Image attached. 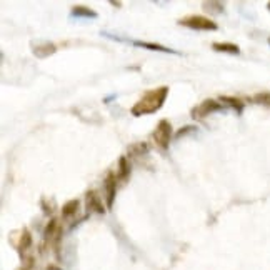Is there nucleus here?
I'll use <instances>...</instances> for the list:
<instances>
[{
    "label": "nucleus",
    "instance_id": "13",
    "mask_svg": "<svg viewBox=\"0 0 270 270\" xmlns=\"http://www.w3.org/2000/svg\"><path fill=\"white\" fill-rule=\"evenodd\" d=\"M30 244H32V237H30L29 232L24 230L22 232V240H20V252H25L27 248L30 247Z\"/></svg>",
    "mask_w": 270,
    "mask_h": 270
},
{
    "label": "nucleus",
    "instance_id": "6",
    "mask_svg": "<svg viewBox=\"0 0 270 270\" xmlns=\"http://www.w3.org/2000/svg\"><path fill=\"white\" fill-rule=\"evenodd\" d=\"M115 192H117V182H115V175L109 174L105 179V193H107V205L112 207L113 204V197H115Z\"/></svg>",
    "mask_w": 270,
    "mask_h": 270
},
{
    "label": "nucleus",
    "instance_id": "14",
    "mask_svg": "<svg viewBox=\"0 0 270 270\" xmlns=\"http://www.w3.org/2000/svg\"><path fill=\"white\" fill-rule=\"evenodd\" d=\"M222 100L227 102V104H229V105L235 107L237 112H242V109H244V104H242V102H240L239 99H234V97H222Z\"/></svg>",
    "mask_w": 270,
    "mask_h": 270
},
{
    "label": "nucleus",
    "instance_id": "3",
    "mask_svg": "<svg viewBox=\"0 0 270 270\" xmlns=\"http://www.w3.org/2000/svg\"><path fill=\"white\" fill-rule=\"evenodd\" d=\"M182 25L190 27V29L195 30H215L217 29V24L214 20H210L207 17H202V15H190V17H185L180 20Z\"/></svg>",
    "mask_w": 270,
    "mask_h": 270
},
{
    "label": "nucleus",
    "instance_id": "17",
    "mask_svg": "<svg viewBox=\"0 0 270 270\" xmlns=\"http://www.w3.org/2000/svg\"><path fill=\"white\" fill-rule=\"evenodd\" d=\"M135 45H139V47H147V48H150V50H162V52H167V50H169V48H165V47H162V45L147 44V42H135Z\"/></svg>",
    "mask_w": 270,
    "mask_h": 270
},
{
    "label": "nucleus",
    "instance_id": "15",
    "mask_svg": "<svg viewBox=\"0 0 270 270\" xmlns=\"http://www.w3.org/2000/svg\"><path fill=\"white\" fill-rule=\"evenodd\" d=\"M72 14L74 15H84V17H95V12H92V10L85 9V7H74Z\"/></svg>",
    "mask_w": 270,
    "mask_h": 270
},
{
    "label": "nucleus",
    "instance_id": "16",
    "mask_svg": "<svg viewBox=\"0 0 270 270\" xmlns=\"http://www.w3.org/2000/svg\"><path fill=\"white\" fill-rule=\"evenodd\" d=\"M55 229H57V220H50V224L47 225V229H45V232H44L45 240L52 239L53 234H55Z\"/></svg>",
    "mask_w": 270,
    "mask_h": 270
},
{
    "label": "nucleus",
    "instance_id": "4",
    "mask_svg": "<svg viewBox=\"0 0 270 270\" xmlns=\"http://www.w3.org/2000/svg\"><path fill=\"white\" fill-rule=\"evenodd\" d=\"M220 109H222V104H219V102H215V100H205V102H202V104L197 107V109L192 110V115L197 117V118H202V117L210 115V113L217 112V110H220Z\"/></svg>",
    "mask_w": 270,
    "mask_h": 270
},
{
    "label": "nucleus",
    "instance_id": "7",
    "mask_svg": "<svg viewBox=\"0 0 270 270\" xmlns=\"http://www.w3.org/2000/svg\"><path fill=\"white\" fill-rule=\"evenodd\" d=\"M55 45L53 44H48V42H45V44H42V45H35L34 48V53L37 57H40V58H45L48 55H52V53H55Z\"/></svg>",
    "mask_w": 270,
    "mask_h": 270
},
{
    "label": "nucleus",
    "instance_id": "18",
    "mask_svg": "<svg viewBox=\"0 0 270 270\" xmlns=\"http://www.w3.org/2000/svg\"><path fill=\"white\" fill-rule=\"evenodd\" d=\"M268 44H270V39H268Z\"/></svg>",
    "mask_w": 270,
    "mask_h": 270
},
{
    "label": "nucleus",
    "instance_id": "12",
    "mask_svg": "<svg viewBox=\"0 0 270 270\" xmlns=\"http://www.w3.org/2000/svg\"><path fill=\"white\" fill-rule=\"evenodd\" d=\"M253 100H255L257 104L270 107V92H262V94H257L255 97H253Z\"/></svg>",
    "mask_w": 270,
    "mask_h": 270
},
{
    "label": "nucleus",
    "instance_id": "10",
    "mask_svg": "<svg viewBox=\"0 0 270 270\" xmlns=\"http://www.w3.org/2000/svg\"><path fill=\"white\" fill-rule=\"evenodd\" d=\"M212 47H214V50H217V52H229V53H239L240 52V48L235 44H220V42H215Z\"/></svg>",
    "mask_w": 270,
    "mask_h": 270
},
{
    "label": "nucleus",
    "instance_id": "19",
    "mask_svg": "<svg viewBox=\"0 0 270 270\" xmlns=\"http://www.w3.org/2000/svg\"><path fill=\"white\" fill-rule=\"evenodd\" d=\"M268 9H270V4H268Z\"/></svg>",
    "mask_w": 270,
    "mask_h": 270
},
{
    "label": "nucleus",
    "instance_id": "5",
    "mask_svg": "<svg viewBox=\"0 0 270 270\" xmlns=\"http://www.w3.org/2000/svg\"><path fill=\"white\" fill-rule=\"evenodd\" d=\"M85 200H87V209L94 210V212H97V214H104L105 212L100 197L97 195V192H94V190L87 192V197H85Z\"/></svg>",
    "mask_w": 270,
    "mask_h": 270
},
{
    "label": "nucleus",
    "instance_id": "1",
    "mask_svg": "<svg viewBox=\"0 0 270 270\" xmlns=\"http://www.w3.org/2000/svg\"><path fill=\"white\" fill-rule=\"evenodd\" d=\"M167 94H169V87H159V89L145 92L142 99L132 107V113L135 117H140V115H147V113L157 112L160 107L164 105Z\"/></svg>",
    "mask_w": 270,
    "mask_h": 270
},
{
    "label": "nucleus",
    "instance_id": "9",
    "mask_svg": "<svg viewBox=\"0 0 270 270\" xmlns=\"http://www.w3.org/2000/svg\"><path fill=\"white\" fill-rule=\"evenodd\" d=\"M77 210H79V200H69L62 207V215L63 217H72V215L77 214Z\"/></svg>",
    "mask_w": 270,
    "mask_h": 270
},
{
    "label": "nucleus",
    "instance_id": "11",
    "mask_svg": "<svg viewBox=\"0 0 270 270\" xmlns=\"http://www.w3.org/2000/svg\"><path fill=\"white\" fill-rule=\"evenodd\" d=\"M149 152V145L147 144H135L130 147V154L132 155H144Z\"/></svg>",
    "mask_w": 270,
    "mask_h": 270
},
{
    "label": "nucleus",
    "instance_id": "8",
    "mask_svg": "<svg viewBox=\"0 0 270 270\" xmlns=\"http://www.w3.org/2000/svg\"><path fill=\"white\" fill-rule=\"evenodd\" d=\"M128 174H130V165H128L125 157H120V160H118V179L125 180Z\"/></svg>",
    "mask_w": 270,
    "mask_h": 270
},
{
    "label": "nucleus",
    "instance_id": "2",
    "mask_svg": "<svg viewBox=\"0 0 270 270\" xmlns=\"http://www.w3.org/2000/svg\"><path fill=\"white\" fill-rule=\"evenodd\" d=\"M152 137L155 140V144H157V147L162 149V150H165L167 147H169L170 139H172V125H170V122L165 120V118H164V120H160Z\"/></svg>",
    "mask_w": 270,
    "mask_h": 270
}]
</instances>
